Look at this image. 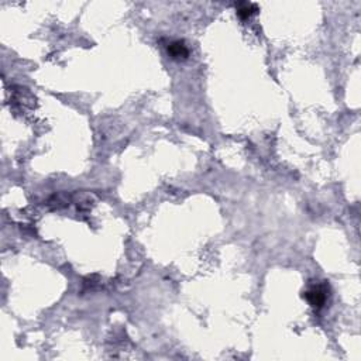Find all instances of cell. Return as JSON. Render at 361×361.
Masks as SVG:
<instances>
[{
	"instance_id": "7a4b0ae2",
	"label": "cell",
	"mask_w": 361,
	"mask_h": 361,
	"mask_svg": "<svg viewBox=\"0 0 361 361\" xmlns=\"http://www.w3.org/2000/svg\"><path fill=\"white\" fill-rule=\"evenodd\" d=\"M168 52H169V55L172 57V58L175 59H184L188 57V54H189V51H188V47L185 45V42L184 41H172L169 45H168Z\"/></svg>"
},
{
	"instance_id": "3957f363",
	"label": "cell",
	"mask_w": 361,
	"mask_h": 361,
	"mask_svg": "<svg viewBox=\"0 0 361 361\" xmlns=\"http://www.w3.org/2000/svg\"><path fill=\"white\" fill-rule=\"evenodd\" d=\"M236 9H237V14L241 17L243 20L245 19H250L253 14L257 13V4H254V3H237L236 4Z\"/></svg>"
},
{
	"instance_id": "6da1fadb",
	"label": "cell",
	"mask_w": 361,
	"mask_h": 361,
	"mask_svg": "<svg viewBox=\"0 0 361 361\" xmlns=\"http://www.w3.org/2000/svg\"><path fill=\"white\" fill-rule=\"evenodd\" d=\"M306 299L309 301V303L315 306V308H322L326 299H327V288L324 283H318L312 286L308 292L305 293Z\"/></svg>"
}]
</instances>
